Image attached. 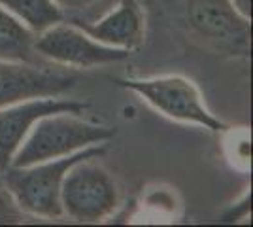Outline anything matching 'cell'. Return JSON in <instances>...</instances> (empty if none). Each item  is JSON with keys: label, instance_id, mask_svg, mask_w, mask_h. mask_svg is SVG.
<instances>
[{"label": "cell", "instance_id": "1", "mask_svg": "<svg viewBox=\"0 0 253 227\" xmlns=\"http://www.w3.org/2000/svg\"><path fill=\"white\" fill-rule=\"evenodd\" d=\"M106 153V144H95L59 159L34 163L27 167L10 165L2 176V185L13 195L25 214L47 220L63 218L61 185L70 167L84 159H98Z\"/></svg>", "mask_w": 253, "mask_h": 227}, {"label": "cell", "instance_id": "2", "mask_svg": "<svg viewBox=\"0 0 253 227\" xmlns=\"http://www.w3.org/2000/svg\"><path fill=\"white\" fill-rule=\"evenodd\" d=\"M191 38L231 57L252 53V19L231 0H167Z\"/></svg>", "mask_w": 253, "mask_h": 227}, {"label": "cell", "instance_id": "3", "mask_svg": "<svg viewBox=\"0 0 253 227\" xmlns=\"http://www.w3.org/2000/svg\"><path fill=\"white\" fill-rule=\"evenodd\" d=\"M116 136V129L80 118V114H49L34 123L31 133L15 151L11 165L27 167L59 159L95 144H106Z\"/></svg>", "mask_w": 253, "mask_h": 227}, {"label": "cell", "instance_id": "4", "mask_svg": "<svg viewBox=\"0 0 253 227\" xmlns=\"http://www.w3.org/2000/svg\"><path fill=\"white\" fill-rule=\"evenodd\" d=\"M114 84L126 91H132L142 100H146L151 108L174 121L197 125L211 133H223L229 129V125L206 106L199 87L185 76L117 78Z\"/></svg>", "mask_w": 253, "mask_h": 227}, {"label": "cell", "instance_id": "5", "mask_svg": "<svg viewBox=\"0 0 253 227\" xmlns=\"http://www.w3.org/2000/svg\"><path fill=\"white\" fill-rule=\"evenodd\" d=\"M121 191L114 176L95 159H84L70 167L61 185L63 216L78 224L104 222L117 210Z\"/></svg>", "mask_w": 253, "mask_h": 227}, {"label": "cell", "instance_id": "6", "mask_svg": "<svg viewBox=\"0 0 253 227\" xmlns=\"http://www.w3.org/2000/svg\"><path fill=\"white\" fill-rule=\"evenodd\" d=\"M34 51L45 63L70 70L114 65L128 59L130 55L128 51L100 44L76 23L63 21L36 34Z\"/></svg>", "mask_w": 253, "mask_h": 227}, {"label": "cell", "instance_id": "7", "mask_svg": "<svg viewBox=\"0 0 253 227\" xmlns=\"http://www.w3.org/2000/svg\"><path fill=\"white\" fill-rule=\"evenodd\" d=\"M78 74L63 66L0 61V108L29 98L64 97L78 84Z\"/></svg>", "mask_w": 253, "mask_h": 227}, {"label": "cell", "instance_id": "8", "mask_svg": "<svg viewBox=\"0 0 253 227\" xmlns=\"http://www.w3.org/2000/svg\"><path fill=\"white\" fill-rule=\"evenodd\" d=\"M89 104L84 100L64 97L29 98L6 108H0V174L11 165L15 151L31 133L38 119L49 114H84Z\"/></svg>", "mask_w": 253, "mask_h": 227}, {"label": "cell", "instance_id": "9", "mask_svg": "<svg viewBox=\"0 0 253 227\" xmlns=\"http://www.w3.org/2000/svg\"><path fill=\"white\" fill-rule=\"evenodd\" d=\"M89 36L104 45L123 51H136L146 38V15L138 0H119L95 23H76Z\"/></svg>", "mask_w": 253, "mask_h": 227}, {"label": "cell", "instance_id": "10", "mask_svg": "<svg viewBox=\"0 0 253 227\" xmlns=\"http://www.w3.org/2000/svg\"><path fill=\"white\" fill-rule=\"evenodd\" d=\"M34 38L36 34L25 23L0 6V61L38 63Z\"/></svg>", "mask_w": 253, "mask_h": 227}, {"label": "cell", "instance_id": "11", "mask_svg": "<svg viewBox=\"0 0 253 227\" xmlns=\"http://www.w3.org/2000/svg\"><path fill=\"white\" fill-rule=\"evenodd\" d=\"M0 6L25 23L34 34L64 21L63 10L55 0H0Z\"/></svg>", "mask_w": 253, "mask_h": 227}, {"label": "cell", "instance_id": "12", "mask_svg": "<svg viewBox=\"0 0 253 227\" xmlns=\"http://www.w3.org/2000/svg\"><path fill=\"white\" fill-rule=\"evenodd\" d=\"M27 218L29 214H25L19 208L13 195L4 185H0V226H17L23 224Z\"/></svg>", "mask_w": 253, "mask_h": 227}, {"label": "cell", "instance_id": "13", "mask_svg": "<svg viewBox=\"0 0 253 227\" xmlns=\"http://www.w3.org/2000/svg\"><path fill=\"white\" fill-rule=\"evenodd\" d=\"M57 2V6L63 10V13L66 15V11H82V10H87V8H91V6H95L96 2H100V0H55Z\"/></svg>", "mask_w": 253, "mask_h": 227}, {"label": "cell", "instance_id": "14", "mask_svg": "<svg viewBox=\"0 0 253 227\" xmlns=\"http://www.w3.org/2000/svg\"><path fill=\"white\" fill-rule=\"evenodd\" d=\"M231 2L234 4V8L240 11L242 15H246V17L252 19V0H231Z\"/></svg>", "mask_w": 253, "mask_h": 227}, {"label": "cell", "instance_id": "15", "mask_svg": "<svg viewBox=\"0 0 253 227\" xmlns=\"http://www.w3.org/2000/svg\"><path fill=\"white\" fill-rule=\"evenodd\" d=\"M0 185H2V176H0Z\"/></svg>", "mask_w": 253, "mask_h": 227}]
</instances>
